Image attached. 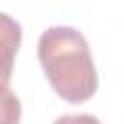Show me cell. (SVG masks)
Returning <instances> with one entry per match:
<instances>
[{
    "label": "cell",
    "instance_id": "obj_1",
    "mask_svg": "<svg viewBox=\"0 0 124 124\" xmlns=\"http://www.w3.org/2000/svg\"><path fill=\"white\" fill-rule=\"evenodd\" d=\"M37 56L58 97L78 105L95 95L99 78L89 43L79 29L72 25L46 27L39 37Z\"/></svg>",
    "mask_w": 124,
    "mask_h": 124
},
{
    "label": "cell",
    "instance_id": "obj_2",
    "mask_svg": "<svg viewBox=\"0 0 124 124\" xmlns=\"http://www.w3.org/2000/svg\"><path fill=\"white\" fill-rule=\"evenodd\" d=\"M19 45H21L19 21L6 12H0V87L10 83Z\"/></svg>",
    "mask_w": 124,
    "mask_h": 124
},
{
    "label": "cell",
    "instance_id": "obj_3",
    "mask_svg": "<svg viewBox=\"0 0 124 124\" xmlns=\"http://www.w3.org/2000/svg\"><path fill=\"white\" fill-rule=\"evenodd\" d=\"M21 116L19 97L8 87H0V124H17Z\"/></svg>",
    "mask_w": 124,
    "mask_h": 124
},
{
    "label": "cell",
    "instance_id": "obj_4",
    "mask_svg": "<svg viewBox=\"0 0 124 124\" xmlns=\"http://www.w3.org/2000/svg\"><path fill=\"white\" fill-rule=\"evenodd\" d=\"M52 124H103L95 114L89 112H78V114H62Z\"/></svg>",
    "mask_w": 124,
    "mask_h": 124
}]
</instances>
